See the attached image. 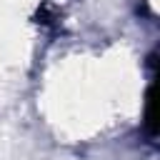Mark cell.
<instances>
[{
    "label": "cell",
    "instance_id": "obj_1",
    "mask_svg": "<svg viewBox=\"0 0 160 160\" xmlns=\"http://www.w3.org/2000/svg\"><path fill=\"white\" fill-rule=\"evenodd\" d=\"M145 128L150 135L158 132V122H155V90H148V105H145Z\"/></svg>",
    "mask_w": 160,
    "mask_h": 160
}]
</instances>
